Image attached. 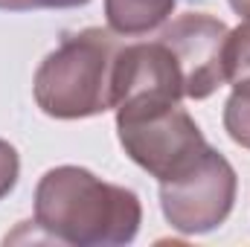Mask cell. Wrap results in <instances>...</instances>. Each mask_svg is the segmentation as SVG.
<instances>
[{
	"label": "cell",
	"mask_w": 250,
	"mask_h": 247,
	"mask_svg": "<svg viewBox=\"0 0 250 247\" xmlns=\"http://www.w3.org/2000/svg\"><path fill=\"white\" fill-rule=\"evenodd\" d=\"M50 242L73 247L131 245L143 224L137 192L82 166H56L35 186V221Z\"/></svg>",
	"instance_id": "cell-1"
},
{
	"label": "cell",
	"mask_w": 250,
	"mask_h": 247,
	"mask_svg": "<svg viewBox=\"0 0 250 247\" xmlns=\"http://www.w3.org/2000/svg\"><path fill=\"white\" fill-rule=\"evenodd\" d=\"M120 50V35L102 26L64 35L35 70L32 93L38 108L53 120H84L111 111Z\"/></svg>",
	"instance_id": "cell-2"
},
{
	"label": "cell",
	"mask_w": 250,
	"mask_h": 247,
	"mask_svg": "<svg viewBox=\"0 0 250 247\" xmlns=\"http://www.w3.org/2000/svg\"><path fill=\"white\" fill-rule=\"evenodd\" d=\"M117 111V137L125 154L160 184L192 169L209 148L198 123L175 99H128Z\"/></svg>",
	"instance_id": "cell-3"
},
{
	"label": "cell",
	"mask_w": 250,
	"mask_h": 247,
	"mask_svg": "<svg viewBox=\"0 0 250 247\" xmlns=\"http://www.w3.org/2000/svg\"><path fill=\"white\" fill-rule=\"evenodd\" d=\"M236 169L209 145L192 169L178 175L175 181L160 184V209L172 230L184 236H204L218 230L230 218L236 206Z\"/></svg>",
	"instance_id": "cell-4"
},
{
	"label": "cell",
	"mask_w": 250,
	"mask_h": 247,
	"mask_svg": "<svg viewBox=\"0 0 250 247\" xmlns=\"http://www.w3.org/2000/svg\"><path fill=\"white\" fill-rule=\"evenodd\" d=\"M227 23L207 15V12H187L163 26L157 35L181 70L184 96L187 99H209L221 84H227L224 67V47H227Z\"/></svg>",
	"instance_id": "cell-5"
},
{
	"label": "cell",
	"mask_w": 250,
	"mask_h": 247,
	"mask_svg": "<svg viewBox=\"0 0 250 247\" xmlns=\"http://www.w3.org/2000/svg\"><path fill=\"white\" fill-rule=\"evenodd\" d=\"M181 0H105L108 29L120 38H140L160 29Z\"/></svg>",
	"instance_id": "cell-6"
},
{
	"label": "cell",
	"mask_w": 250,
	"mask_h": 247,
	"mask_svg": "<svg viewBox=\"0 0 250 247\" xmlns=\"http://www.w3.org/2000/svg\"><path fill=\"white\" fill-rule=\"evenodd\" d=\"M224 67H227V82L233 87L250 84V18H245L236 29H230L224 47Z\"/></svg>",
	"instance_id": "cell-7"
},
{
	"label": "cell",
	"mask_w": 250,
	"mask_h": 247,
	"mask_svg": "<svg viewBox=\"0 0 250 247\" xmlns=\"http://www.w3.org/2000/svg\"><path fill=\"white\" fill-rule=\"evenodd\" d=\"M224 131L242 148H250V84L233 87L224 105Z\"/></svg>",
	"instance_id": "cell-8"
},
{
	"label": "cell",
	"mask_w": 250,
	"mask_h": 247,
	"mask_svg": "<svg viewBox=\"0 0 250 247\" xmlns=\"http://www.w3.org/2000/svg\"><path fill=\"white\" fill-rule=\"evenodd\" d=\"M21 178V157H18V148L6 140H0V201L18 186Z\"/></svg>",
	"instance_id": "cell-9"
},
{
	"label": "cell",
	"mask_w": 250,
	"mask_h": 247,
	"mask_svg": "<svg viewBox=\"0 0 250 247\" xmlns=\"http://www.w3.org/2000/svg\"><path fill=\"white\" fill-rule=\"evenodd\" d=\"M90 0H0V12H35V9H79Z\"/></svg>",
	"instance_id": "cell-10"
},
{
	"label": "cell",
	"mask_w": 250,
	"mask_h": 247,
	"mask_svg": "<svg viewBox=\"0 0 250 247\" xmlns=\"http://www.w3.org/2000/svg\"><path fill=\"white\" fill-rule=\"evenodd\" d=\"M230 6H233V12L236 15H245V18H250V0H227Z\"/></svg>",
	"instance_id": "cell-11"
}]
</instances>
